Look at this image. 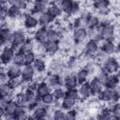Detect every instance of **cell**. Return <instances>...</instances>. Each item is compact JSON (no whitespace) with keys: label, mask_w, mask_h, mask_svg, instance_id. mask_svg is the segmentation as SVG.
Listing matches in <instances>:
<instances>
[{"label":"cell","mask_w":120,"mask_h":120,"mask_svg":"<svg viewBox=\"0 0 120 120\" xmlns=\"http://www.w3.org/2000/svg\"><path fill=\"white\" fill-rule=\"evenodd\" d=\"M27 40L26 35L22 30H16L12 32L11 39H10V46L15 50L18 51V49Z\"/></svg>","instance_id":"6da1fadb"},{"label":"cell","mask_w":120,"mask_h":120,"mask_svg":"<svg viewBox=\"0 0 120 120\" xmlns=\"http://www.w3.org/2000/svg\"><path fill=\"white\" fill-rule=\"evenodd\" d=\"M16 51L11 47V46H7L5 48L2 49V52H1V63L3 66H9L13 63L15 54H16Z\"/></svg>","instance_id":"7a4b0ae2"},{"label":"cell","mask_w":120,"mask_h":120,"mask_svg":"<svg viewBox=\"0 0 120 120\" xmlns=\"http://www.w3.org/2000/svg\"><path fill=\"white\" fill-rule=\"evenodd\" d=\"M119 68H120V65H119V62L116 60V58L108 57L104 59L103 65H102V70L107 72L109 75L116 73Z\"/></svg>","instance_id":"3957f363"},{"label":"cell","mask_w":120,"mask_h":120,"mask_svg":"<svg viewBox=\"0 0 120 120\" xmlns=\"http://www.w3.org/2000/svg\"><path fill=\"white\" fill-rule=\"evenodd\" d=\"M35 68L33 65H24L22 67V75L21 79L22 81V83H30L33 82L35 78Z\"/></svg>","instance_id":"277c9868"},{"label":"cell","mask_w":120,"mask_h":120,"mask_svg":"<svg viewBox=\"0 0 120 120\" xmlns=\"http://www.w3.org/2000/svg\"><path fill=\"white\" fill-rule=\"evenodd\" d=\"M89 32L87 31V28H82V27H78L74 28L73 33H72V38L75 43L81 44L85 41V39L88 37Z\"/></svg>","instance_id":"5b68a950"},{"label":"cell","mask_w":120,"mask_h":120,"mask_svg":"<svg viewBox=\"0 0 120 120\" xmlns=\"http://www.w3.org/2000/svg\"><path fill=\"white\" fill-rule=\"evenodd\" d=\"M114 32L115 28L112 24H107L104 26H100V36H101V40L106 41H113L112 38H114Z\"/></svg>","instance_id":"8992f818"},{"label":"cell","mask_w":120,"mask_h":120,"mask_svg":"<svg viewBox=\"0 0 120 120\" xmlns=\"http://www.w3.org/2000/svg\"><path fill=\"white\" fill-rule=\"evenodd\" d=\"M98 49H99L98 42H97L95 40H92V39H89L84 45L83 53H84V55H86L88 57H92V56H94L98 53Z\"/></svg>","instance_id":"52a82bcc"},{"label":"cell","mask_w":120,"mask_h":120,"mask_svg":"<svg viewBox=\"0 0 120 120\" xmlns=\"http://www.w3.org/2000/svg\"><path fill=\"white\" fill-rule=\"evenodd\" d=\"M32 115L38 120H45L48 115V106L40 101L38 107L32 111Z\"/></svg>","instance_id":"ba28073f"},{"label":"cell","mask_w":120,"mask_h":120,"mask_svg":"<svg viewBox=\"0 0 120 120\" xmlns=\"http://www.w3.org/2000/svg\"><path fill=\"white\" fill-rule=\"evenodd\" d=\"M47 32H48V28L47 27H38L35 32H34V40L37 43L39 44H43L46 41H48L47 39Z\"/></svg>","instance_id":"9c48e42d"},{"label":"cell","mask_w":120,"mask_h":120,"mask_svg":"<svg viewBox=\"0 0 120 120\" xmlns=\"http://www.w3.org/2000/svg\"><path fill=\"white\" fill-rule=\"evenodd\" d=\"M99 49L101 53H103L104 55H110L116 51V45L114 44L113 41L106 40V41H102Z\"/></svg>","instance_id":"30bf717a"},{"label":"cell","mask_w":120,"mask_h":120,"mask_svg":"<svg viewBox=\"0 0 120 120\" xmlns=\"http://www.w3.org/2000/svg\"><path fill=\"white\" fill-rule=\"evenodd\" d=\"M44 52L48 55H54L58 52L60 50V44L59 42H52V41H46L43 43Z\"/></svg>","instance_id":"8fae6325"},{"label":"cell","mask_w":120,"mask_h":120,"mask_svg":"<svg viewBox=\"0 0 120 120\" xmlns=\"http://www.w3.org/2000/svg\"><path fill=\"white\" fill-rule=\"evenodd\" d=\"M6 72H7L8 79L9 78H20L22 75V67L12 63L11 65L7 67Z\"/></svg>","instance_id":"7c38bea8"},{"label":"cell","mask_w":120,"mask_h":120,"mask_svg":"<svg viewBox=\"0 0 120 120\" xmlns=\"http://www.w3.org/2000/svg\"><path fill=\"white\" fill-rule=\"evenodd\" d=\"M47 83L54 89L57 87H61L62 84L64 85V79H62V77L59 74L53 73V74L49 75V77L47 79Z\"/></svg>","instance_id":"4fadbf2b"},{"label":"cell","mask_w":120,"mask_h":120,"mask_svg":"<svg viewBox=\"0 0 120 120\" xmlns=\"http://www.w3.org/2000/svg\"><path fill=\"white\" fill-rule=\"evenodd\" d=\"M23 24L26 29L31 30V29H36L38 25H39V22H38V19L36 16L27 14L25 15V18L23 20Z\"/></svg>","instance_id":"5bb4252c"},{"label":"cell","mask_w":120,"mask_h":120,"mask_svg":"<svg viewBox=\"0 0 120 120\" xmlns=\"http://www.w3.org/2000/svg\"><path fill=\"white\" fill-rule=\"evenodd\" d=\"M47 12L52 16V18L53 20L60 18L63 14V11H62L58 3H50V6L48 8Z\"/></svg>","instance_id":"9a60e30c"},{"label":"cell","mask_w":120,"mask_h":120,"mask_svg":"<svg viewBox=\"0 0 120 120\" xmlns=\"http://www.w3.org/2000/svg\"><path fill=\"white\" fill-rule=\"evenodd\" d=\"M79 85L76 74H68L64 78V86L66 89H72V88H77Z\"/></svg>","instance_id":"2e32d148"},{"label":"cell","mask_w":120,"mask_h":120,"mask_svg":"<svg viewBox=\"0 0 120 120\" xmlns=\"http://www.w3.org/2000/svg\"><path fill=\"white\" fill-rule=\"evenodd\" d=\"M51 88H52V87H51L47 82H39L38 85V87H37V89H36L37 98H41L42 97H44V96L50 94L51 91H52Z\"/></svg>","instance_id":"e0dca14e"},{"label":"cell","mask_w":120,"mask_h":120,"mask_svg":"<svg viewBox=\"0 0 120 120\" xmlns=\"http://www.w3.org/2000/svg\"><path fill=\"white\" fill-rule=\"evenodd\" d=\"M38 22H39V25L41 27H47L49 25H51V23H52V22L54 21L52 16L48 13V12H43V13H40L38 17Z\"/></svg>","instance_id":"ac0fdd59"},{"label":"cell","mask_w":120,"mask_h":120,"mask_svg":"<svg viewBox=\"0 0 120 120\" xmlns=\"http://www.w3.org/2000/svg\"><path fill=\"white\" fill-rule=\"evenodd\" d=\"M78 91H79L80 97L83 98H88L91 96H93V93H92L89 82H84L82 84H80L79 88H78Z\"/></svg>","instance_id":"d6986e66"},{"label":"cell","mask_w":120,"mask_h":120,"mask_svg":"<svg viewBox=\"0 0 120 120\" xmlns=\"http://www.w3.org/2000/svg\"><path fill=\"white\" fill-rule=\"evenodd\" d=\"M0 36H1V44L4 48L5 44L7 43H9V46H10V39H11V36H12V32L8 28V27H2L1 28V31H0ZM7 47V46H5Z\"/></svg>","instance_id":"ffe728a7"},{"label":"cell","mask_w":120,"mask_h":120,"mask_svg":"<svg viewBox=\"0 0 120 120\" xmlns=\"http://www.w3.org/2000/svg\"><path fill=\"white\" fill-rule=\"evenodd\" d=\"M35 42L32 40V39H27L19 49H18V52H21L22 54H26L28 52H34L35 51Z\"/></svg>","instance_id":"44dd1931"},{"label":"cell","mask_w":120,"mask_h":120,"mask_svg":"<svg viewBox=\"0 0 120 120\" xmlns=\"http://www.w3.org/2000/svg\"><path fill=\"white\" fill-rule=\"evenodd\" d=\"M47 39L48 41L59 42L61 39V34L57 29L50 27L48 28V32H47Z\"/></svg>","instance_id":"7402d4cb"},{"label":"cell","mask_w":120,"mask_h":120,"mask_svg":"<svg viewBox=\"0 0 120 120\" xmlns=\"http://www.w3.org/2000/svg\"><path fill=\"white\" fill-rule=\"evenodd\" d=\"M98 97H99V99L104 101V102H107V103L111 102L112 100V98H113V90L105 87L98 94Z\"/></svg>","instance_id":"603a6c76"},{"label":"cell","mask_w":120,"mask_h":120,"mask_svg":"<svg viewBox=\"0 0 120 120\" xmlns=\"http://www.w3.org/2000/svg\"><path fill=\"white\" fill-rule=\"evenodd\" d=\"M89 84H90V87H91L93 95H97V94L98 95L101 92V90L103 89V86H104L96 77L91 79V81L89 82Z\"/></svg>","instance_id":"cb8c5ba5"},{"label":"cell","mask_w":120,"mask_h":120,"mask_svg":"<svg viewBox=\"0 0 120 120\" xmlns=\"http://www.w3.org/2000/svg\"><path fill=\"white\" fill-rule=\"evenodd\" d=\"M98 27H100L99 18L96 15L90 14L88 19H87V28L90 29V30H93V29H96V28H98Z\"/></svg>","instance_id":"d4e9b609"},{"label":"cell","mask_w":120,"mask_h":120,"mask_svg":"<svg viewBox=\"0 0 120 120\" xmlns=\"http://www.w3.org/2000/svg\"><path fill=\"white\" fill-rule=\"evenodd\" d=\"M9 8H8V10L7 12V17L9 18V19H17L21 14H22V9L15 6V5H12V4H9Z\"/></svg>","instance_id":"484cf974"},{"label":"cell","mask_w":120,"mask_h":120,"mask_svg":"<svg viewBox=\"0 0 120 120\" xmlns=\"http://www.w3.org/2000/svg\"><path fill=\"white\" fill-rule=\"evenodd\" d=\"M119 82H120V81L117 78L116 74L115 75H110L109 78H108V80H107V82H106V83L104 84V86L106 88L114 90L117 86H119Z\"/></svg>","instance_id":"4316f807"},{"label":"cell","mask_w":120,"mask_h":120,"mask_svg":"<svg viewBox=\"0 0 120 120\" xmlns=\"http://www.w3.org/2000/svg\"><path fill=\"white\" fill-rule=\"evenodd\" d=\"M18 106H19V104L17 103V101H15V100H11V101H9V102L4 107V109H5V112H6L5 115L14 116L15 112H16Z\"/></svg>","instance_id":"83f0119b"},{"label":"cell","mask_w":120,"mask_h":120,"mask_svg":"<svg viewBox=\"0 0 120 120\" xmlns=\"http://www.w3.org/2000/svg\"><path fill=\"white\" fill-rule=\"evenodd\" d=\"M109 6L110 2L107 0H97L93 2V7L99 12H104L105 10H107L109 8Z\"/></svg>","instance_id":"f1b7e54d"},{"label":"cell","mask_w":120,"mask_h":120,"mask_svg":"<svg viewBox=\"0 0 120 120\" xmlns=\"http://www.w3.org/2000/svg\"><path fill=\"white\" fill-rule=\"evenodd\" d=\"M77 103V100L76 99H73V98H66L62 100L61 102V106L64 110H67V111H69V110H72L75 105Z\"/></svg>","instance_id":"f546056e"},{"label":"cell","mask_w":120,"mask_h":120,"mask_svg":"<svg viewBox=\"0 0 120 120\" xmlns=\"http://www.w3.org/2000/svg\"><path fill=\"white\" fill-rule=\"evenodd\" d=\"M33 67L35 68V70H36L37 72L42 73V72H44L45 69H46V63H45V61H44L42 58L38 57L37 60L35 61V63L33 64Z\"/></svg>","instance_id":"4dcf8cb0"},{"label":"cell","mask_w":120,"mask_h":120,"mask_svg":"<svg viewBox=\"0 0 120 120\" xmlns=\"http://www.w3.org/2000/svg\"><path fill=\"white\" fill-rule=\"evenodd\" d=\"M76 77H77V80H78V82H79V85H80V84H82L84 82H87L89 73L86 70H84L83 68H82L76 73Z\"/></svg>","instance_id":"1f68e13d"},{"label":"cell","mask_w":120,"mask_h":120,"mask_svg":"<svg viewBox=\"0 0 120 120\" xmlns=\"http://www.w3.org/2000/svg\"><path fill=\"white\" fill-rule=\"evenodd\" d=\"M7 83H8V85L9 86V88L13 91V90L19 88V87L22 84V81L21 77H20V78H9V79L8 80Z\"/></svg>","instance_id":"d6a6232c"},{"label":"cell","mask_w":120,"mask_h":120,"mask_svg":"<svg viewBox=\"0 0 120 120\" xmlns=\"http://www.w3.org/2000/svg\"><path fill=\"white\" fill-rule=\"evenodd\" d=\"M63 13H66L67 15H70V11H71V7H72V1L69 0H63L61 2L58 3Z\"/></svg>","instance_id":"836d02e7"},{"label":"cell","mask_w":120,"mask_h":120,"mask_svg":"<svg viewBox=\"0 0 120 120\" xmlns=\"http://www.w3.org/2000/svg\"><path fill=\"white\" fill-rule=\"evenodd\" d=\"M52 96L54 98V99L56 101H59V100H63L66 97V91L62 88V87H57V88H54L53 91H52Z\"/></svg>","instance_id":"e575fe53"},{"label":"cell","mask_w":120,"mask_h":120,"mask_svg":"<svg viewBox=\"0 0 120 120\" xmlns=\"http://www.w3.org/2000/svg\"><path fill=\"white\" fill-rule=\"evenodd\" d=\"M0 92H1V98H4L11 96L12 90L9 88V86L6 82V83H1V85H0Z\"/></svg>","instance_id":"d590c367"},{"label":"cell","mask_w":120,"mask_h":120,"mask_svg":"<svg viewBox=\"0 0 120 120\" xmlns=\"http://www.w3.org/2000/svg\"><path fill=\"white\" fill-rule=\"evenodd\" d=\"M16 101L20 106H22V107H25V108H27L29 106V100L27 99L24 93H20L19 95H17Z\"/></svg>","instance_id":"8d00e7d4"},{"label":"cell","mask_w":120,"mask_h":120,"mask_svg":"<svg viewBox=\"0 0 120 120\" xmlns=\"http://www.w3.org/2000/svg\"><path fill=\"white\" fill-rule=\"evenodd\" d=\"M13 64H16L18 66H24L25 65V57H24V54L21 53V52H16L15 54V57H14V60H13Z\"/></svg>","instance_id":"74e56055"},{"label":"cell","mask_w":120,"mask_h":120,"mask_svg":"<svg viewBox=\"0 0 120 120\" xmlns=\"http://www.w3.org/2000/svg\"><path fill=\"white\" fill-rule=\"evenodd\" d=\"M80 95H79V91L78 88H72V89H67L66 90V98H73L78 100Z\"/></svg>","instance_id":"f35d334b"},{"label":"cell","mask_w":120,"mask_h":120,"mask_svg":"<svg viewBox=\"0 0 120 120\" xmlns=\"http://www.w3.org/2000/svg\"><path fill=\"white\" fill-rule=\"evenodd\" d=\"M24 57H25V65H33L38 58L35 52H31L24 54Z\"/></svg>","instance_id":"ab89813d"},{"label":"cell","mask_w":120,"mask_h":120,"mask_svg":"<svg viewBox=\"0 0 120 120\" xmlns=\"http://www.w3.org/2000/svg\"><path fill=\"white\" fill-rule=\"evenodd\" d=\"M40 101H41L42 103H44L45 105L49 106V105H51V104H53V103H54V101H55V99H54V98H53L52 94V93H50V94H48V95H46V96L42 97V98H40Z\"/></svg>","instance_id":"60d3db41"},{"label":"cell","mask_w":120,"mask_h":120,"mask_svg":"<svg viewBox=\"0 0 120 120\" xmlns=\"http://www.w3.org/2000/svg\"><path fill=\"white\" fill-rule=\"evenodd\" d=\"M64 118H65V112L63 110L60 109L54 110L52 116V120H64Z\"/></svg>","instance_id":"b9f144b4"},{"label":"cell","mask_w":120,"mask_h":120,"mask_svg":"<svg viewBox=\"0 0 120 120\" xmlns=\"http://www.w3.org/2000/svg\"><path fill=\"white\" fill-rule=\"evenodd\" d=\"M109 76H110V75H109L107 72H105L104 70H101V71H99V72L98 73V75L96 76V78L104 85V84L106 83V82H107Z\"/></svg>","instance_id":"7bdbcfd3"},{"label":"cell","mask_w":120,"mask_h":120,"mask_svg":"<svg viewBox=\"0 0 120 120\" xmlns=\"http://www.w3.org/2000/svg\"><path fill=\"white\" fill-rule=\"evenodd\" d=\"M9 4H12V5H15L17 7H19L22 10L23 9H26L28 8V2H25V1H22V0H17V1H8Z\"/></svg>","instance_id":"ee69618b"},{"label":"cell","mask_w":120,"mask_h":120,"mask_svg":"<svg viewBox=\"0 0 120 120\" xmlns=\"http://www.w3.org/2000/svg\"><path fill=\"white\" fill-rule=\"evenodd\" d=\"M81 10V6L80 3L77 1H72V7H71V11H70V15H77Z\"/></svg>","instance_id":"f6af8a7d"},{"label":"cell","mask_w":120,"mask_h":120,"mask_svg":"<svg viewBox=\"0 0 120 120\" xmlns=\"http://www.w3.org/2000/svg\"><path fill=\"white\" fill-rule=\"evenodd\" d=\"M77 118V112L74 110H69L65 112V118L64 120H76Z\"/></svg>","instance_id":"bcb514c9"},{"label":"cell","mask_w":120,"mask_h":120,"mask_svg":"<svg viewBox=\"0 0 120 120\" xmlns=\"http://www.w3.org/2000/svg\"><path fill=\"white\" fill-rule=\"evenodd\" d=\"M111 112H112V116H114L115 118H117L118 120H120V104L119 103H116Z\"/></svg>","instance_id":"7dc6e473"},{"label":"cell","mask_w":120,"mask_h":120,"mask_svg":"<svg viewBox=\"0 0 120 120\" xmlns=\"http://www.w3.org/2000/svg\"><path fill=\"white\" fill-rule=\"evenodd\" d=\"M27 113V108L25 107H22V106H18L16 112H15V114H14V117H17V116H21V115H23V114H26Z\"/></svg>","instance_id":"c3c4849f"},{"label":"cell","mask_w":120,"mask_h":120,"mask_svg":"<svg viewBox=\"0 0 120 120\" xmlns=\"http://www.w3.org/2000/svg\"><path fill=\"white\" fill-rule=\"evenodd\" d=\"M111 118V114H109L108 112H103L100 115H98V120H110Z\"/></svg>","instance_id":"681fc988"},{"label":"cell","mask_w":120,"mask_h":120,"mask_svg":"<svg viewBox=\"0 0 120 120\" xmlns=\"http://www.w3.org/2000/svg\"><path fill=\"white\" fill-rule=\"evenodd\" d=\"M116 50H120V38H119L118 41H117V44H116Z\"/></svg>","instance_id":"f907efd6"},{"label":"cell","mask_w":120,"mask_h":120,"mask_svg":"<svg viewBox=\"0 0 120 120\" xmlns=\"http://www.w3.org/2000/svg\"><path fill=\"white\" fill-rule=\"evenodd\" d=\"M28 120H38L36 117H34L32 114L31 115H29V117H28Z\"/></svg>","instance_id":"816d5d0a"},{"label":"cell","mask_w":120,"mask_h":120,"mask_svg":"<svg viewBox=\"0 0 120 120\" xmlns=\"http://www.w3.org/2000/svg\"><path fill=\"white\" fill-rule=\"evenodd\" d=\"M116 76H117V78L119 79V81H120V68L118 69V71L116 72Z\"/></svg>","instance_id":"f5cc1de1"},{"label":"cell","mask_w":120,"mask_h":120,"mask_svg":"<svg viewBox=\"0 0 120 120\" xmlns=\"http://www.w3.org/2000/svg\"><path fill=\"white\" fill-rule=\"evenodd\" d=\"M110 120H118V119H117V118H115L114 116H112V115L111 114V118H110Z\"/></svg>","instance_id":"db71d44e"},{"label":"cell","mask_w":120,"mask_h":120,"mask_svg":"<svg viewBox=\"0 0 120 120\" xmlns=\"http://www.w3.org/2000/svg\"><path fill=\"white\" fill-rule=\"evenodd\" d=\"M119 65H120V62H119Z\"/></svg>","instance_id":"11a10c76"},{"label":"cell","mask_w":120,"mask_h":120,"mask_svg":"<svg viewBox=\"0 0 120 120\" xmlns=\"http://www.w3.org/2000/svg\"><path fill=\"white\" fill-rule=\"evenodd\" d=\"M2 120H4V119H2Z\"/></svg>","instance_id":"9f6ffc18"}]
</instances>
